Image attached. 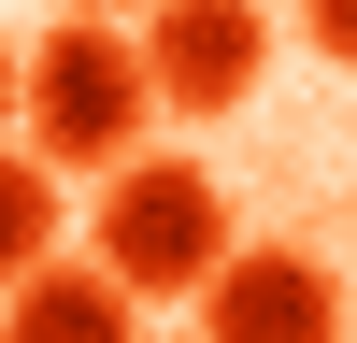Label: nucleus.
<instances>
[{"mask_svg":"<svg viewBox=\"0 0 357 343\" xmlns=\"http://www.w3.org/2000/svg\"><path fill=\"white\" fill-rule=\"evenodd\" d=\"M301 29H314V57H343V72H357V0H301Z\"/></svg>","mask_w":357,"mask_h":343,"instance_id":"7","label":"nucleus"},{"mask_svg":"<svg viewBox=\"0 0 357 343\" xmlns=\"http://www.w3.org/2000/svg\"><path fill=\"white\" fill-rule=\"evenodd\" d=\"M143 57H129V29L114 15H72V29H43V43L15 57V129H29V158L43 172H114V158H143Z\"/></svg>","mask_w":357,"mask_h":343,"instance_id":"2","label":"nucleus"},{"mask_svg":"<svg viewBox=\"0 0 357 343\" xmlns=\"http://www.w3.org/2000/svg\"><path fill=\"white\" fill-rule=\"evenodd\" d=\"M0 143H15V43H0Z\"/></svg>","mask_w":357,"mask_h":343,"instance_id":"8","label":"nucleus"},{"mask_svg":"<svg viewBox=\"0 0 357 343\" xmlns=\"http://www.w3.org/2000/svg\"><path fill=\"white\" fill-rule=\"evenodd\" d=\"M72 15H143V0H72Z\"/></svg>","mask_w":357,"mask_h":343,"instance_id":"9","label":"nucleus"},{"mask_svg":"<svg viewBox=\"0 0 357 343\" xmlns=\"http://www.w3.org/2000/svg\"><path fill=\"white\" fill-rule=\"evenodd\" d=\"M229 257V186L200 158H114L100 215H86V272L129 286V300H200Z\"/></svg>","mask_w":357,"mask_h":343,"instance_id":"1","label":"nucleus"},{"mask_svg":"<svg viewBox=\"0 0 357 343\" xmlns=\"http://www.w3.org/2000/svg\"><path fill=\"white\" fill-rule=\"evenodd\" d=\"M57 229H72L57 172H43V158H0V286H15V272H43V257H57Z\"/></svg>","mask_w":357,"mask_h":343,"instance_id":"6","label":"nucleus"},{"mask_svg":"<svg viewBox=\"0 0 357 343\" xmlns=\"http://www.w3.org/2000/svg\"><path fill=\"white\" fill-rule=\"evenodd\" d=\"M200 343H343V272L301 243H229L200 286Z\"/></svg>","mask_w":357,"mask_h":343,"instance_id":"4","label":"nucleus"},{"mask_svg":"<svg viewBox=\"0 0 357 343\" xmlns=\"http://www.w3.org/2000/svg\"><path fill=\"white\" fill-rule=\"evenodd\" d=\"M129 286H100L86 257H43V272L0 286V343H129Z\"/></svg>","mask_w":357,"mask_h":343,"instance_id":"5","label":"nucleus"},{"mask_svg":"<svg viewBox=\"0 0 357 343\" xmlns=\"http://www.w3.org/2000/svg\"><path fill=\"white\" fill-rule=\"evenodd\" d=\"M143 100L158 114H243L257 100V72H272V15L257 0H143Z\"/></svg>","mask_w":357,"mask_h":343,"instance_id":"3","label":"nucleus"}]
</instances>
